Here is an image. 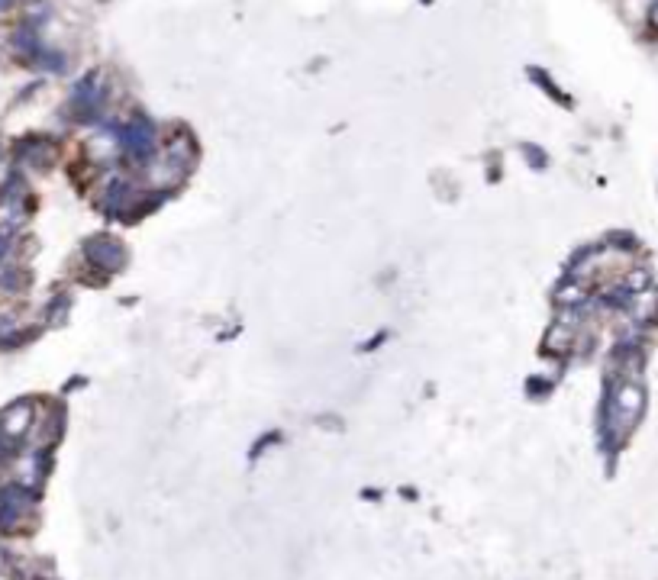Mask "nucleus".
<instances>
[{
  "label": "nucleus",
  "instance_id": "obj_1",
  "mask_svg": "<svg viewBox=\"0 0 658 580\" xmlns=\"http://www.w3.org/2000/svg\"><path fill=\"white\" fill-rule=\"evenodd\" d=\"M655 23H658V10H655Z\"/></svg>",
  "mask_w": 658,
  "mask_h": 580
}]
</instances>
